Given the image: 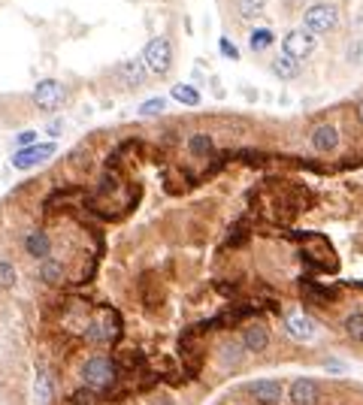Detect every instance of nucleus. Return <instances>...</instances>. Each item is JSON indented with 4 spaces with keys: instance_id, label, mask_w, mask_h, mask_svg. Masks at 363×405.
I'll return each mask as SVG.
<instances>
[{
    "instance_id": "9b49d317",
    "label": "nucleus",
    "mask_w": 363,
    "mask_h": 405,
    "mask_svg": "<svg viewBox=\"0 0 363 405\" xmlns=\"http://www.w3.org/2000/svg\"><path fill=\"white\" fill-rule=\"evenodd\" d=\"M85 336L91 339V342H112V339L118 336V318L112 315V311H106L100 321H94L88 330H85Z\"/></svg>"
},
{
    "instance_id": "1a4fd4ad",
    "label": "nucleus",
    "mask_w": 363,
    "mask_h": 405,
    "mask_svg": "<svg viewBox=\"0 0 363 405\" xmlns=\"http://www.w3.org/2000/svg\"><path fill=\"white\" fill-rule=\"evenodd\" d=\"M115 73H118V79H121L127 88H142L145 82H149V67H145V61H142V58L121 61Z\"/></svg>"
},
{
    "instance_id": "6e6552de",
    "label": "nucleus",
    "mask_w": 363,
    "mask_h": 405,
    "mask_svg": "<svg viewBox=\"0 0 363 405\" xmlns=\"http://www.w3.org/2000/svg\"><path fill=\"white\" fill-rule=\"evenodd\" d=\"M242 345L249 354H263L269 348V327L263 324V321H251V324L242 330Z\"/></svg>"
},
{
    "instance_id": "f03ea898",
    "label": "nucleus",
    "mask_w": 363,
    "mask_h": 405,
    "mask_svg": "<svg viewBox=\"0 0 363 405\" xmlns=\"http://www.w3.org/2000/svg\"><path fill=\"white\" fill-rule=\"evenodd\" d=\"M336 24H339V6H333V3H315L303 15V31H309L312 36L330 34V31H336Z\"/></svg>"
},
{
    "instance_id": "39448f33",
    "label": "nucleus",
    "mask_w": 363,
    "mask_h": 405,
    "mask_svg": "<svg viewBox=\"0 0 363 405\" xmlns=\"http://www.w3.org/2000/svg\"><path fill=\"white\" fill-rule=\"evenodd\" d=\"M54 152H58V145H54V142H34V145H27V149L13 152V167H15V170L40 167V163L49 161Z\"/></svg>"
},
{
    "instance_id": "6ab92c4d",
    "label": "nucleus",
    "mask_w": 363,
    "mask_h": 405,
    "mask_svg": "<svg viewBox=\"0 0 363 405\" xmlns=\"http://www.w3.org/2000/svg\"><path fill=\"white\" fill-rule=\"evenodd\" d=\"M342 330L351 342H363V311H351V315L342 321Z\"/></svg>"
},
{
    "instance_id": "f257e3e1",
    "label": "nucleus",
    "mask_w": 363,
    "mask_h": 405,
    "mask_svg": "<svg viewBox=\"0 0 363 405\" xmlns=\"http://www.w3.org/2000/svg\"><path fill=\"white\" fill-rule=\"evenodd\" d=\"M142 61H145V67H149V73H154V76H167L172 70V43L167 36H154V40L145 43Z\"/></svg>"
},
{
    "instance_id": "c756f323",
    "label": "nucleus",
    "mask_w": 363,
    "mask_h": 405,
    "mask_svg": "<svg viewBox=\"0 0 363 405\" xmlns=\"http://www.w3.org/2000/svg\"><path fill=\"white\" fill-rule=\"evenodd\" d=\"M61 131H64V122H52V124H49V133H52V136H58Z\"/></svg>"
},
{
    "instance_id": "4be33fe9",
    "label": "nucleus",
    "mask_w": 363,
    "mask_h": 405,
    "mask_svg": "<svg viewBox=\"0 0 363 405\" xmlns=\"http://www.w3.org/2000/svg\"><path fill=\"white\" fill-rule=\"evenodd\" d=\"M212 149H215V145H212V136H206V133L191 136V142H188V152L197 154V158H203V154H209Z\"/></svg>"
},
{
    "instance_id": "412c9836",
    "label": "nucleus",
    "mask_w": 363,
    "mask_h": 405,
    "mask_svg": "<svg viewBox=\"0 0 363 405\" xmlns=\"http://www.w3.org/2000/svg\"><path fill=\"white\" fill-rule=\"evenodd\" d=\"M267 9V0H236V13L242 18H258Z\"/></svg>"
},
{
    "instance_id": "f8f14e48",
    "label": "nucleus",
    "mask_w": 363,
    "mask_h": 405,
    "mask_svg": "<svg viewBox=\"0 0 363 405\" xmlns=\"http://www.w3.org/2000/svg\"><path fill=\"white\" fill-rule=\"evenodd\" d=\"M288 397L294 405H315L318 402V384L312 378H294L288 388Z\"/></svg>"
},
{
    "instance_id": "ddd939ff",
    "label": "nucleus",
    "mask_w": 363,
    "mask_h": 405,
    "mask_svg": "<svg viewBox=\"0 0 363 405\" xmlns=\"http://www.w3.org/2000/svg\"><path fill=\"white\" fill-rule=\"evenodd\" d=\"M24 251L34 257V260H49V254H52V239L45 230H31L24 239Z\"/></svg>"
},
{
    "instance_id": "393cba45",
    "label": "nucleus",
    "mask_w": 363,
    "mask_h": 405,
    "mask_svg": "<svg viewBox=\"0 0 363 405\" xmlns=\"http://www.w3.org/2000/svg\"><path fill=\"white\" fill-rule=\"evenodd\" d=\"M163 109H167V100H163V97H149L145 103H140V115L151 118V115H161Z\"/></svg>"
},
{
    "instance_id": "cd10ccee",
    "label": "nucleus",
    "mask_w": 363,
    "mask_h": 405,
    "mask_svg": "<svg viewBox=\"0 0 363 405\" xmlns=\"http://www.w3.org/2000/svg\"><path fill=\"white\" fill-rule=\"evenodd\" d=\"M34 142H36V133H34V131H24V133L15 136V145H18V149H27V145H34Z\"/></svg>"
},
{
    "instance_id": "a211bd4d",
    "label": "nucleus",
    "mask_w": 363,
    "mask_h": 405,
    "mask_svg": "<svg viewBox=\"0 0 363 405\" xmlns=\"http://www.w3.org/2000/svg\"><path fill=\"white\" fill-rule=\"evenodd\" d=\"M40 279L45 284H61L64 281V263L54 260V257H49V260L40 263Z\"/></svg>"
},
{
    "instance_id": "c85d7f7f",
    "label": "nucleus",
    "mask_w": 363,
    "mask_h": 405,
    "mask_svg": "<svg viewBox=\"0 0 363 405\" xmlns=\"http://www.w3.org/2000/svg\"><path fill=\"white\" fill-rule=\"evenodd\" d=\"M348 61L351 64H360L363 61V43H354L351 49H348Z\"/></svg>"
},
{
    "instance_id": "aec40b11",
    "label": "nucleus",
    "mask_w": 363,
    "mask_h": 405,
    "mask_svg": "<svg viewBox=\"0 0 363 405\" xmlns=\"http://www.w3.org/2000/svg\"><path fill=\"white\" fill-rule=\"evenodd\" d=\"M272 40H276V36H272L269 27H254V31L249 34V49L251 52H263V49H269V45H272Z\"/></svg>"
},
{
    "instance_id": "20e7f679",
    "label": "nucleus",
    "mask_w": 363,
    "mask_h": 405,
    "mask_svg": "<svg viewBox=\"0 0 363 405\" xmlns=\"http://www.w3.org/2000/svg\"><path fill=\"white\" fill-rule=\"evenodd\" d=\"M64 100H67V88L61 85L58 79H43L36 82L34 88V103L43 109V112H58L64 106Z\"/></svg>"
},
{
    "instance_id": "4468645a",
    "label": "nucleus",
    "mask_w": 363,
    "mask_h": 405,
    "mask_svg": "<svg viewBox=\"0 0 363 405\" xmlns=\"http://www.w3.org/2000/svg\"><path fill=\"white\" fill-rule=\"evenodd\" d=\"M336 145H339V127L336 124L315 127V133H312V149L315 152H333Z\"/></svg>"
},
{
    "instance_id": "a878e982",
    "label": "nucleus",
    "mask_w": 363,
    "mask_h": 405,
    "mask_svg": "<svg viewBox=\"0 0 363 405\" xmlns=\"http://www.w3.org/2000/svg\"><path fill=\"white\" fill-rule=\"evenodd\" d=\"M73 405H97V397H94V390L91 388H82L73 393Z\"/></svg>"
},
{
    "instance_id": "0eeeda50",
    "label": "nucleus",
    "mask_w": 363,
    "mask_h": 405,
    "mask_svg": "<svg viewBox=\"0 0 363 405\" xmlns=\"http://www.w3.org/2000/svg\"><path fill=\"white\" fill-rule=\"evenodd\" d=\"M285 333L294 339V342H312V339L318 336V324L309 315H299V311H294V315L285 318Z\"/></svg>"
},
{
    "instance_id": "7c9ffc66",
    "label": "nucleus",
    "mask_w": 363,
    "mask_h": 405,
    "mask_svg": "<svg viewBox=\"0 0 363 405\" xmlns=\"http://www.w3.org/2000/svg\"><path fill=\"white\" fill-rule=\"evenodd\" d=\"M357 122L363 124V100H360V103H357Z\"/></svg>"
},
{
    "instance_id": "423d86ee",
    "label": "nucleus",
    "mask_w": 363,
    "mask_h": 405,
    "mask_svg": "<svg viewBox=\"0 0 363 405\" xmlns=\"http://www.w3.org/2000/svg\"><path fill=\"white\" fill-rule=\"evenodd\" d=\"M312 52H315V36L303 31V27L299 31H288L285 40H281V54H288L294 61H306Z\"/></svg>"
},
{
    "instance_id": "b1692460",
    "label": "nucleus",
    "mask_w": 363,
    "mask_h": 405,
    "mask_svg": "<svg viewBox=\"0 0 363 405\" xmlns=\"http://www.w3.org/2000/svg\"><path fill=\"white\" fill-rule=\"evenodd\" d=\"M15 281H18L15 266H13V263H6V260H0V290H13V288H15Z\"/></svg>"
},
{
    "instance_id": "7ed1b4c3",
    "label": "nucleus",
    "mask_w": 363,
    "mask_h": 405,
    "mask_svg": "<svg viewBox=\"0 0 363 405\" xmlns=\"http://www.w3.org/2000/svg\"><path fill=\"white\" fill-rule=\"evenodd\" d=\"M112 378H115V363L109 357H88L82 363V381H85V388H91V390L109 388Z\"/></svg>"
},
{
    "instance_id": "2eb2a0df",
    "label": "nucleus",
    "mask_w": 363,
    "mask_h": 405,
    "mask_svg": "<svg viewBox=\"0 0 363 405\" xmlns=\"http://www.w3.org/2000/svg\"><path fill=\"white\" fill-rule=\"evenodd\" d=\"M269 73H272L276 79L290 82V79H297V76H299V61L288 58V54H276V58L269 61Z\"/></svg>"
},
{
    "instance_id": "f3484780",
    "label": "nucleus",
    "mask_w": 363,
    "mask_h": 405,
    "mask_svg": "<svg viewBox=\"0 0 363 405\" xmlns=\"http://www.w3.org/2000/svg\"><path fill=\"white\" fill-rule=\"evenodd\" d=\"M170 97L176 100V103H182V106H200V91L194 88V85H185V82H176V85L170 88Z\"/></svg>"
},
{
    "instance_id": "5701e85b",
    "label": "nucleus",
    "mask_w": 363,
    "mask_h": 405,
    "mask_svg": "<svg viewBox=\"0 0 363 405\" xmlns=\"http://www.w3.org/2000/svg\"><path fill=\"white\" fill-rule=\"evenodd\" d=\"M36 399H40V405H49V399H52V381L45 375V369L36 372Z\"/></svg>"
},
{
    "instance_id": "bb28decb",
    "label": "nucleus",
    "mask_w": 363,
    "mask_h": 405,
    "mask_svg": "<svg viewBox=\"0 0 363 405\" xmlns=\"http://www.w3.org/2000/svg\"><path fill=\"white\" fill-rule=\"evenodd\" d=\"M218 45H221V54H224V58H230V61L239 58V49H236V45L227 40V36H221V43H218Z\"/></svg>"
},
{
    "instance_id": "dca6fc26",
    "label": "nucleus",
    "mask_w": 363,
    "mask_h": 405,
    "mask_svg": "<svg viewBox=\"0 0 363 405\" xmlns=\"http://www.w3.org/2000/svg\"><path fill=\"white\" fill-rule=\"evenodd\" d=\"M245 357V345L242 339L239 342H233V339H227V342H221V348H218V360H221L224 366H239Z\"/></svg>"
},
{
    "instance_id": "9d476101",
    "label": "nucleus",
    "mask_w": 363,
    "mask_h": 405,
    "mask_svg": "<svg viewBox=\"0 0 363 405\" xmlns=\"http://www.w3.org/2000/svg\"><path fill=\"white\" fill-rule=\"evenodd\" d=\"M249 393H251V399H258L260 405H276V402H281V381L258 378V381L249 384Z\"/></svg>"
}]
</instances>
